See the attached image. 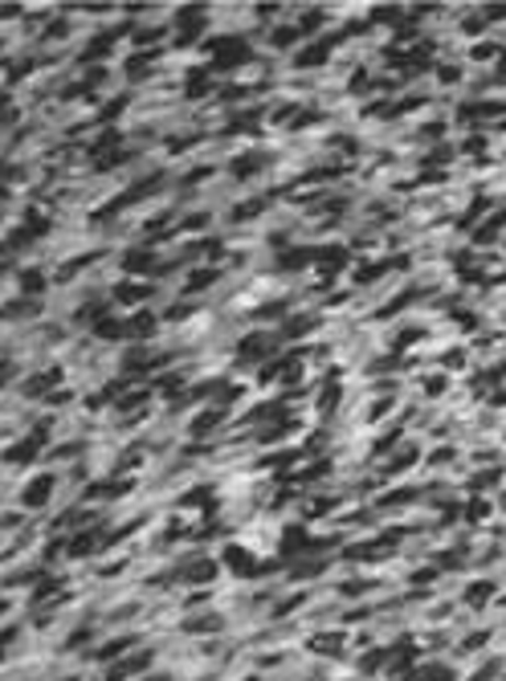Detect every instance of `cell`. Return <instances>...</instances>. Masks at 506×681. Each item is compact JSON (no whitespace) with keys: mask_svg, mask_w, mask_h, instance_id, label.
Returning a JSON list of instances; mask_svg holds the SVG:
<instances>
[{"mask_svg":"<svg viewBox=\"0 0 506 681\" xmlns=\"http://www.w3.org/2000/svg\"><path fill=\"white\" fill-rule=\"evenodd\" d=\"M417 681H453V669H446V666H429V669H420Z\"/></svg>","mask_w":506,"mask_h":681,"instance_id":"1","label":"cell"},{"mask_svg":"<svg viewBox=\"0 0 506 681\" xmlns=\"http://www.w3.org/2000/svg\"><path fill=\"white\" fill-rule=\"evenodd\" d=\"M491 595H494V583H474L470 588V604H486Z\"/></svg>","mask_w":506,"mask_h":681,"instance_id":"3","label":"cell"},{"mask_svg":"<svg viewBox=\"0 0 506 681\" xmlns=\"http://www.w3.org/2000/svg\"><path fill=\"white\" fill-rule=\"evenodd\" d=\"M465 115H482V118H491V115H503V106H498V102H482V106H470Z\"/></svg>","mask_w":506,"mask_h":681,"instance_id":"4","label":"cell"},{"mask_svg":"<svg viewBox=\"0 0 506 681\" xmlns=\"http://www.w3.org/2000/svg\"><path fill=\"white\" fill-rule=\"evenodd\" d=\"M498 225H506V213H498V217H494L491 225H486V229H477V241H482V246H491L494 232H498Z\"/></svg>","mask_w":506,"mask_h":681,"instance_id":"2","label":"cell"}]
</instances>
